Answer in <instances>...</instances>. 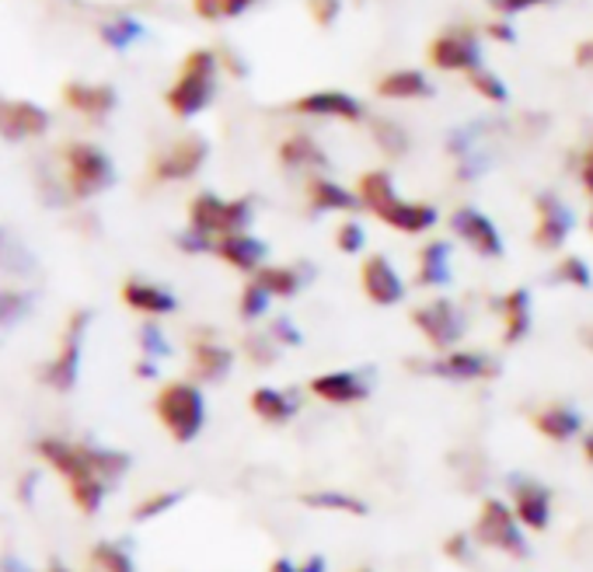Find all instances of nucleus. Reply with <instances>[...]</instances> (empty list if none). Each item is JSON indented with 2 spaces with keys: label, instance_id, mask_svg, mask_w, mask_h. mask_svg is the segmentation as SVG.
<instances>
[{
  "label": "nucleus",
  "instance_id": "nucleus-56",
  "mask_svg": "<svg viewBox=\"0 0 593 572\" xmlns=\"http://www.w3.org/2000/svg\"><path fill=\"white\" fill-rule=\"evenodd\" d=\"M357 572H377V569H370V565H363V569H357Z\"/></svg>",
  "mask_w": 593,
  "mask_h": 572
},
{
  "label": "nucleus",
  "instance_id": "nucleus-16",
  "mask_svg": "<svg viewBox=\"0 0 593 572\" xmlns=\"http://www.w3.org/2000/svg\"><path fill=\"white\" fill-rule=\"evenodd\" d=\"M207 154L210 147L202 137H182L178 143H172L168 151H164L158 161H154V178L158 182H185L193 178L202 164H207Z\"/></svg>",
  "mask_w": 593,
  "mask_h": 572
},
{
  "label": "nucleus",
  "instance_id": "nucleus-45",
  "mask_svg": "<svg viewBox=\"0 0 593 572\" xmlns=\"http://www.w3.org/2000/svg\"><path fill=\"white\" fill-rule=\"evenodd\" d=\"M269 572H328V562L322 556H307V559H290V556H276L269 562Z\"/></svg>",
  "mask_w": 593,
  "mask_h": 572
},
{
  "label": "nucleus",
  "instance_id": "nucleus-53",
  "mask_svg": "<svg viewBox=\"0 0 593 572\" xmlns=\"http://www.w3.org/2000/svg\"><path fill=\"white\" fill-rule=\"evenodd\" d=\"M489 32L496 35V39H503V43H513V28H510V25H492Z\"/></svg>",
  "mask_w": 593,
  "mask_h": 572
},
{
  "label": "nucleus",
  "instance_id": "nucleus-2",
  "mask_svg": "<svg viewBox=\"0 0 593 572\" xmlns=\"http://www.w3.org/2000/svg\"><path fill=\"white\" fill-rule=\"evenodd\" d=\"M357 196H360L363 210H370L381 224L395 227L402 234H426V231H433L440 220L433 202L402 199L387 172H363L357 182Z\"/></svg>",
  "mask_w": 593,
  "mask_h": 572
},
{
  "label": "nucleus",
  "instance_id": "nucleus-5",
  "mask_svg": "<svg viewBox=\"0 0 593 572\" xmlns=\"http://www.w3.org/2000/svg\"><path fill=\"white\" fill-rule=\"evenodd\" d=\"M255 220V202L248 196L220 199L213 192H199L189 202V231L202 234L207 242H220L228 234H245Z\"/></svg>",
  "mask_w": 593,
  "mask_h": 572
},
{
  "label": "nucleus",
  "instance_id": "nucleus-35",
  "mask_svg": "<svg viewBox=\"0 0 593 572\" xmlns=\"http://www.w3.org/2000/svg\"><path fill=\"white\" fill-rule=\"evenodd\" d=\"M91 565H95L98 572H137L133 569V556L116 545V541H102L91 548Z\"/></svg>",
  "mask_w": 593,
  "mask_h": 572
},
{
  "label": "nucleus",
  "instance_id": "nucleus-30",
  "mask_svg": "<svg viewBox=\"0 0 593 572\" xmlns=\"http://www.w3.org/2000/svg\"><path fill=\"white\" fill-rule=\"evenodd\" d=\"M280 164L290 172H322L328 168V154L307 133H293L280 143Z\"/></svg>",
  "mask_w": 593,
  "mask_h": 572
},
{
  "label": "nucleus",
  "instance_id": "nucleus-4",
  "mask_svg": "<svg viewBox=\"0 0 593 572\" xmlns=\"http://www.w3.org/2000/svg\"><path fill=\"white\" fill-rule=\"evenodd\" d=\"M154 412L175 444H193L207 427V398L193 381H168L154 398Z\"/></svg>",
  "mask_w": 593,
  "mask_h": 572
},
{
  "label": "nucleus",
  "instance_id": "nucleus-23",
  "mask_svg": "<svg viewBox=\"0 0 593 572\" xmlns=\"http://www.w3.org/2000/svg\"><path fill=\"white\" fill-rule=\"evenodd\" d=\"M189 363H193V377L196 381H207V384H217L231 374L234 366V349L217 342L213 336H199L193 339L189 346Z\"/></svg>",
  "mask_w": 593,
  "mask_h": 572
},
{
  "label": "nucleus",
  "instance_id": "nucleus-38",
  "mask_svg": "<svg viewBox=\"0 0 593 572\" xmlns=\"http://www.w3.org/2000/svg\"><path fill=\"white\" fill-rule=\"evenodd\" d=\"M140 35H143V28H140V22H133V17H116V22H108L102 28V39L113 49H126L133 39H140Z\"/></svg>",
  "mask_w": 593,
  "mask_h": 572
},
{
  "label": "nucleus",
  "instance_id": "nucleus-48",
  "mask_svg": "<svg viewBox=\"0 0 593 572\" xmlns=\"http://www.w3.org/2000/svg\"><path fill=\"white\" fill-rule=\"evenodd\" d=\"M252 4H255V0H224V4H220V14H224V17H237V14H245Z\"/></svg>",
  "mask_w": 593,
  "mask_h": 572
},
{
  "label": "nucleus",
  "instance_id": "nucleus-57",
  "mask_svg": "<svg viewBox=\"0 0 593 572\" xmlns=\"http://www.w3.org/2000/svg\"><path fill=\"white\" fill-rule=\"evenodd\" d=\"M53 572H70V569H53Z\"/></svg>",
  "mask_w": 593,
  "mask_h": 572
},
{
  "label": "nucleus",
  "instance_id": "nucleus-51",
  "mask_svg": "<svg viewBox=\"0 0 593 572\" xmlns=\"http://www.w3.org/2000/svg\"><path fill=\"white\" fill-rule=\"evenodd\" d=\"M583 460L593 468V430L583 433Z\"/></svg>",
  "mask_w": 593,
  "mask_h": 572
},
{
  "label": "nucleus",
  "instance_id": "nucleus-11",
  "mask_svg": "<svg viewBox=\"0 0 593 572\" xmlns=\"http://www.w3.org/2000/svg\"><path fill=\"white\" fill-rule=\"evenodd\" d=\"M451 231H454V237L468 252H475L478 258H489V262L503 258V252H507L503 234H499V227L492 224V217H486L478 207L454 210L451 213Z\"/></svg>",
  "mask_w": 593,
  "mask_h": 572
},
{
  "label": "nucleus",
  "instance_id": "nucleus-39",
  "mask_svg": "<svg viewBox=\"0 0 593 572\" xmlns=\"http://www.w3.org/2000/svg\"><path fill=\"white\" fill-rule=\"evenodd\" d=\"M374 140L381 143V151L387 157H402L405 151H409V137H405V129L395 126V122H377L374 126Z\"/></svg>",
  "mask_w": 593,
  "mask_h": 572
},
{
  "label": "nucleus",
  "instance_id": "nucleus-7",
  "mask_svg": "<svg viewBox=\"0 0 593 572\" xmlns=\"http://www.w3.org/2000/svg\"><path fill=\"white\" fill-rule=\"evenodd\" d=\"M409 366L422 377L451 381V384H489L499 377V360L486 349H451V353H433L426 360H409Z\"/></svg>",
  "mask_w": 593,
  "mask_h": 572
},
{
  "label": "nucleus",
  "instance_id": "nucleus-37",
  "mask_svg": "<svg viewBox=\"0 0 593 572\" xmlns=\"http://www.w3.org/2000/svg\"><path fill=\"white\" fill-rule=\"evenodd\" d=\"M241 349H245V357H248L255 366H263V371L283 357V349L269 339V331H255V336H245V346H241Z\"/></svg>",
  "mask_w": 593,
  "mask_h": 572
},
{
  "label": "nucleus",
  "instance_id": "nucleus-3",
  "mask_svg": "<svg viewBox=\"0 0 593 572\" xmlns=\"http://www.w3.org/2000/svg\"><path fill=\"white\" fill-rule=\"evenodd\" d=\"M472 538H475L478 548H489V551H496V556H507L513 562L531 559L527 527L516 521L513 506L507 500H499V495L481 500L475 527H472Z\"/></svg>",
  "mask_w": 593,
  "mask_h": 572
},
{
  "label": "nucleus",
  "instance_id": "nucleus-29",
  "mask_svg": "<svg viewBox=\"0 0 593 572\" xmlns=\"http://www.w3.org/2000/svg\"><path fill=\"white\" fill-rule=\"evenodd\" d=\"M296 500H301V506H307L314 513H342V516H367L370 513L367 500H360L357 492L336 489V486H322V489L301 492Z\"/></svg>",
  "mask_w": 593,
  "mask_h": 572
},
{
  "label": "nucleus",
  "instance_id": "nucleus-32",
  "mask_svg": "<svg viewBox=\"0 0 593 572\" xmlns=\"http://www.w3.org/2000/svg\"><path fill=\"white\" fill-rule=\"evenodd\" d=\"M430 91H433L430 81H426L419 70H395L377 81L381 98H426Z\"/></svg>",
  "mask_w": 593,
  "mask_h": 572
},
{
  "label": "nucleus",
  "instance_id": "nucleus-55",
  "mask_svg": "<svg viewBox=\"0 0 593 572\" xmlns=\"http://www.w3.org/2000/svg\"><path fill=\"white\" fill-rule=\"evenodd\" d=\"M586 227L593 231V207H590V220H586Z\"/></svg>",
  "mask_w": 593,
  "mask_h": 572
},
{
  "label": "nucleus",
  "instance_id": "nucleus-1",
  "mask_svg": "<svg viewBox=\"0 0 593 572\" xmlns=\"http://www.w3.org/2000/svg\"><path fill=\"white\" fill-rule=\"evenodd\" d=\"M39 454L57 468L67 486L73 503L81 506V513H95L108 489L129 471V457L119 451H105L95 444H70V440H39Z\"/></svg>",
  "mask_w": 593,
  "mask_h": 572
},
{
  "label": "nucleus",
  "instance_id": "nucleus-40",
  "mask_svg": "<svg viewBox=\"0 0 593 572\" xmlns=\"http://www.w3.org/2000/svg\"><path fill=\"white\" fill-rule=\"evenodd\" d=\"M266 331H269V339H272L276 346H280V349H301V346H304V331L296 328V322L287 318V315L272 318Z\"/></svg>",
  "mask_w": 593,
  "mask_h": 572
},
{
  "label": "nucleus",
  "instance_id": "nucleus-26",
  "mask_svg": "<svg viewBox=\"0 0 593 572\" xmlns=\"http://www.w3.org/2000/svg\"><path fill=\"white\" fill-rule=\"evenodd\" d=\"M311 276H314V272H311L307 266H290V262H287V266H283V262L272 266V262H266L263 269L252 276V280L263 287L272 301H293L296 293L307 287Z\"/></svg>",
  "mask_w": 593,
  "mask_h": 572
},
{
  "label": "nucleus",
  "instance_id": "nucleus-18",
  "mask_svg": "<svg viewBox=\"0 0 593 572\" xmlns=\"http://www.w3.org/2000/svg\"><path fill=\"white\" fill-rule=\"evenodd\" d=\"M531 427L537 436H545L551 440V444H569V440H577L583 436L586 430V422H583V412L577 409V405H569V401H548L542 405L534 416H531Z\"/></svg>",
  "mask_w": 593,
  "mask_h": 572
},
{
  "label": "nucleus",
  "instance_id": "nucleus-28",
  "mask_svg": "<svg viewBox=\"0 0 593 572\" xmlns=\"http://www.w3.org/2000/svg\"><path fill=\"white\" fill-rule=\"evenodd\" d=\"M49 116L39 105L32 102H8L0 105V133L8 140H25V137H39L46 133Z\"/></svg>",
  "mask_w": 593,
  "mask_h": 572
},
{
  "label": "nucleus",
  "instance_id": "nucleus-25",
  "mask_svg": "<svg viewBox=\"0 0 593 572\" xmlns=\"http://www.w3.org/2000/svg\"><path fill=\"white\" fill-rule=\"evenodd\" d=\"M290 108L301 116H328V119H346V122L363 119V105L353 95H346V91H314V95L296 98Z\"/></svg>",
  "mask_w": 593,
  "mask_h": 572
},
{
  "label": "nucleus",
  "instance_id": "nucleus-14",
  "mask_svg": "<svg viewBox=\"0 0 593 572\" xmlns=\"http://www.w3.org/2000/svg\"><path fill=\"white\" fill-rule=\"evenodd\" d=\"M307 392L332 409H353L370 398V377H363V371H325L311 377Z\"/></svg>",
  "mask_w": 593,
  "mask_h": 572
},
{
  "label": "nucleus",
  "instance_id": "nucleus-43",
  "mask_svg": "<svg viewBox=\"0 0 593 572\" xmlns=\"http://www.w3.org/2000/svg\"><path fill=\"white\" fill-rule=\"evenodd\" d=\"M336 248L342 255H360L367 248V231L363 224H357V220H342L339 231H336Z\"/></svg>",
  "mask_w": 593,
  "mask_h": 572
},
{
  "label": "nucleus",
  "instance_id": "nucleus-19",
  "mask_svg": "<svg viewBox=\"0 0 593 572\" xmlns=\"http://www.w3.org/2000/svg\"><path fill=\"white\" fill-rule=\"evenodd\" d=\"M481 60L478 43H475V32L472 28H454V32H443L440 39H433L430 46V63L437 70H475Z\"/></svg>",
  "mask_w": 593,
  "mask_h": 572
},
{
  "label": "nucleus",
  "instance_id": "nucleus-10",
  "mask_svg": "<svg viewBox=\"0 0 593 572\" xmlns=\"http://www.w3.org/2000/svg\"><path fill=\"white\" fill-rule=\"evenodd\" d=\"M510 506L516 513V521H521L527 530L542 534L551 527V513H555V492L537 482L531 475H513L510 478Z\"/></svg>",
  "mask_w": 593,
  "mask_h": 572
},
{
  "label": "nucleus",
  "instance_id": "nucleus-44",
  "mask_svg": "<svg viewBox=\"0 0 593 572\" xmlns=\"http://www.w3.org/2000/svg\"><path fill=\"white\" fill-rule=\"evenodd\" d=\"M475 538H472V530L465 534V530H457V534H451L447 541H443V556H447L451 562H457V565H472V559H475Z\"/></svg>",
  "mask_w": 593,
  "mask_h": 572
},
{
  "label": "nucleus",
  "instance_id": "nucleus-12",
  "mask_svg": "<svg viewBox=\"0 0 593 572\" xmlns=\"http://www.w3.org/2000/svg\"><path fill=\"white\" fill-rule=\"evenodd\" d=\"M360 290L374 307H395L405 301V293H409L405 276L395 269V262L384 252L367 255L360 262Z\"/></svg>",
  "mask_w": 593,
  "mask_h": 572
},
{
  "label": "nucleus",
  "instance_id": "nucleus-42",
  "mask_svg": "<svg viewBox=\"0 0 593 572\" xmlns=\"http://www.w3.org/2000/svg\"><path fill=\"white\" fill-rule=\"evenodd\" d=\"M140 349H143V357L154 360V363L172 353V346H168V339H164V331L158 328V322H147L140 328Z\"/></svg>",
  "mask_w": 593,
  "mask_h": 572
},
{
  "label": "nucleus",
  "instance_id": "nucleus-52",
  "mask_svg": "<svg viewBox=\"0 0 593 572\" xmlns=\"http://www.w3.org/2000/svg\"><path fill=\"white\" fill-rule=\"evenodd\" d=\"M507 11H521V8H531V4H542V0H499Z\"/></svg>",
  "mask_w": 593,
  "mask_h": 572
},
{
  "label": "nucleus",
  "instance_id": "nucleus-54",
  "mask_svg": "<svg viewBox=\"0 0 593 572\" xmlns=\"http://www.w3.org/2000/svg\"><path fill=\"white\" fill-rule=\"evenodd\" d=\"M580 342H583V349H590V353H593V325L580 331Z\"/></svg>",
  "mask_w": 593,
  "mask_h": 572
},
{
  "label": "nucleus",
  "instance_id": "nucleus-33",
  "mask_svg": "<svg viewBox=\"0 0 593 572\" xmlns=\"http://www.w3.org/2000/svg\"><path fill=\"white\" fill-rule=\"evenodd\" d=\"M551 280L569 287V290H590L593 287V269L580 255H562L551 269Z\"/></svg>",
  "mask_w": 593,
  "mask_h": 572
},
{
  "label": "nucleus",
  "instance_id": "nucleus-50",
  "mask_svg": "<svg viewBox=\"0 0 593 572\" xmlns=\"http://www.w3.org/2000/svg\"><path fill=\"white\" fill-rule=\"evenodd\" d=\"M577 63H580V67H590V63H593V43H583V46H580Z\"/></svg>",
  "mask_w": 593,
  "mask_h": 572
},
{
  "label": "nucleus",
  "instance_id": "nucleus-20",
  "mask_svg": "<svg viewBox=\"0 0 593 572\" xmlns=\"http://www.w3.org/2000/svg\"><path fill=\"white\" fill-rule=\"evenodd\" d=\"M213 255L224 266L245 272V276H255L258 269L266 266L269 248H266L263 237H255L252 231H245V234H228V237H220V242H213Z\"/></svg>",
  "mask_w": 593,
  "mask_h": 572
},
{
  "label": "nucleus",
  "instance_id": "nucleus-41",
  "mask_svg": "<svg viewBox=\"0 0 593 572\" xmlns=\"http://www.w3.org/2000/svg\"><path fill=\"white\" fill-rule=\"evenodd\" d=\"M468 81H472V87L478 91L481 98H489V102H507V84L499 81L492 70L475 67V70L468 73Z\"/></svg>",
  "mask_w": 593,
  "mask_h": 572
},
{
  "label": "nucleus",
  "instance_id": "nucleus-15",
  "mask_svg": "<svg viewBox=\"0 0 593 572\" xmlns=\"http://www.w3.org/2000/svg\"><path fill=\"white\" fill-rule=\"evenodd\" d=\"M84 331H88V311H78L70 318L67 331H63V342H60V353L46 366V381L57 387V392H70L78 384V371H81V349H84Z\"/></svg>",
  "mask_w": 593,
  "mask_h": 572
},
{
  "label": "nucleus",
  "instance_id": "nucleus-36",
  "mask_svg": "<svg viewBox=\"0 0 593 572\" xmlns=\"http://www.w3.org/2000/svg\"><path fill=\"white\" fill-rule=\"evenodd\" d=\"M269 307H272V297L269 293L258 287L255 280H248L245 287H241V297H237V315L241 322H258V318H266L269 315Z\"/></svg>",
  "mask_w": 593,
  "mask_h": 572
},
{
  "label": "nucleus",
  "instance_id": "nucleus-27",
  "mask_svg": "<svg viewBox=\"0 0 593 572\" xmlns=\"http://www.w3.org/2000/svg\"><path fill=\"white\" fill-rule=\"evenodd\" d=\"M304 192H307L311 213H353V210H360V196L342 189L339 182H332L325 175H311Z\"/></svg>",
  "mask_w": 593,
  "mask_h": 572
},
{
  "label": "nucleus",
  "instance_id": "nucleus-47",
  "mask_svg": "<svg viewBox=\"0 0 593 572\" xmlns=\"http://www.w3.org/2000/svg\"><path fill=\"white\" fill-rule=\"evenodd\" d=\"M580 182H583V192L593 199V143L583 151L580 157Z\"/></svg>",
  "mask_w": 593,
  "mask_h": 572
},
{
  "label": "nucleus",
  "instance_id": "nucleus-49",
  "mask_svg": "<svg viewBox=\"0 0 593 572\" xmlns=\"http://www.w3.org/2000/svg\"><path fill=\"white\" fill-rule=\"evenodd\" d=\"M220 4H224V0H196V11L202 17H220Z\"/></svg>",
  "mask_w": 593,
  "mask_h": 572
},
{
  "label": "nucleus",
  "instance_id": "nucleus-13",
  "mask_svg": "<svg viewBox=\"0 0 593 572\" xmlns=\"http://www.w3.org/2000/svg\"><path fill=\"white\" fill-rule=\"evenodd\" d=\"M572 210L562 202V196L555 192H542L534 199V231H531V242L542 248V252H559L569 234H572Z\"/></svg>",
  "mask_w": 593,
  "mask_h": 572
},
{
  "label": "nucleus",
  "instance_id": "nucleus-9",
  "mask_svg": "<svg viewBox=\"0 0 593 572\" xmlns=\"http://www.w3.org/2000/svg\"><path fill=\"white\" fill-rule=\"evenodd\" d=\"M67 172H70V192L78 199H88L116 182V168L105 151L91 143H73L67 147Z\"/></svg>",
  "mask_w": 593,
  "mask_h": 572
},
{
  "label": "nucleus",
  "instance_id": "nucleus-8",
  "mask_svg": "<svg viewBox=\"0 0 593 572\" xmlns=\"http://www.w3.org/2000/svg\"><path fill=\"white\" fill-rule=\"evenodd\" d=\"M213 78H217V57L210 49H196L182 63V78L168 91V108L175 116L189 119L210 105L213 98Z\"/></svg>",
  "mask_w": 593,
  "mask_h": 572
},
{
  "label": "nucleus",
  "instance_id": "nucleus-21",
  "mask_svg": "<svg viewBox=\"0 0 593 572\" xmlns=\"http://www.w3.org/2000/svg\"><path fill=\"white\" fill-rule=\"evenodd\" d=\"M248 409L258 422H266V427H290L296 412H301V398L287 392V387L263 384L248 395Z\"/></svg>",
  "mask_w": 593,
  "mask_h": 572
},
{
  "label": "nucleus",
  "instance_id": "nucleus-34",
  "mask_svg": "<svg viewBox=\"0 0 593 572\" xmlns=\"http://www.w3.org/2000/svg\"><path fill=\"white\" fill-rule=\"evenodd\" d=\"M182 500H185V492H178V489H158V492L143 495V500L137 503V510H133V521H140V524L154 521V516L172 513V510H175Z\"/></svg>",
  "mask_w": 593,
  "mask_h": 572
},
{
  "label": "nucleus",
  "instance_id": "nucleus-22",
  "mask_svg": "<svg viewBox=\"0 0 593 572\" xmlns=\"http://www.w3.org/2000/svg\"><path fill=\"white\" fill-rule=\"evenodd\" d=\"M412 283L419 290H443L454 283V252L451 242H426L416 258V276Z\"/></svg>",
  "mask_w": 593,
  "mask_h": 572
},
{
  "label": "nucleus",
  "instance_id": "nucleus-46",
  "mask_svg": "<svg viewBox=\"0 0 593 572\" xmlns=\"http://www.w3.org/2000/svg\"><path fill=\"white\" fill-rule=\"evenodd\" d=\"M339 0H307V11L318 25H332L339 17Z\"/></svg>",
  "mask_w": 593,
  "mask_h": 572
},
{
  "label": "nucleus",
  "instance_id": "nucleus-24",
  "mask_svg": "<svg viewBox=\"0 0 593 572\" xmlns=\"http://www.w3.org/2000/svg\"><path fill=\"white\" fill-rule=\"evenodd\" d=\"M123 304L129 311H137V315H147V318H164L178 311V301L168 287L161 283H151V280H126L123 283Z\"/></svg>",
  "mask_w": 593,
  "mask_h": 572
},
{
  "label": "nucleus",
  "instance_id": "nucleus-31",
  "mask_svg": "<svg viewBox=\"0 0 593 572\" xmlns=\"http://www.w3.org/2000/svg\"><path fill=\"white\" fill-rule=\"evenodd\" d=\"M63 98L70 108H78L84 116H105L116 108V91L108 84H67Z\"/></svg>",
  "mask_w": 593,
  "mask_h": 572
},
{
  "label": "nucleus",
  "instance_id": "nucleus-17",
  "mask_svg": "<svg viewBox=\"0 0 593 572\" xmlns=\"http://www.w3.org/2000/svg\"><path fill=\"white\" fill-rule=\"evenodd\" d=\"M496 318H499V336L503 346H521L531 328H534V301L527 287H513L507 290L496 304Z\"/></svg>",
  "mask_w": 593,
  "mask_h": 572
},
{
  "label": "nucleus",
  "instance_id": "nucleus-6",
  "mask_svg": "<svg viewBox=\"0 0 593 572\" xmlns=\"http://www.w3.org/2000/svg\"><path fill=\"white\" fill-rule=\"evenodd\" d=\"M412 328L422 336V342L433 349V353H451L468 336V315L454 297H433L419 307H412L409 315Z\"/></svg>",
  "mask_w": 593,
  "mask_h": 572
}]
</instances>
